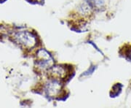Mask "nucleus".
I'll return each mask as SVG.
<instances>
[{"label":"nucleus","mask_w":131,"mask_h":108,"mask_svg":"<svg viewBox=\"0 0 131 108\" xmlns=\"http://www.w3.org/2000/svg\"><path fill=\"white\" fill-rule=\"evenodd\" d=\"M15 41L24 47H32L36 45V38L28 32H18L14 35Z\"/></svg>","instance_id":"1"},{"label":"nucleus","mask_w":131,"mask_h":108,"mask_svg":"<svg viewBox=\"0 0 131 108\" xmlns=\"http://www.w3.org/2000/svg\"><path fill=\"white\" fill-rule=\"evenodd\" d=\"M53 63L52 58L45 50H41L37 53L38 66L42 69H46L51 66Z\"/></svg>","instance_id":"2"},{"label":"nucleus","mask_w":131,"mask_h":108,"mask_svg":"<svg viewBox=\"0 0 131 108\" xmlns=\"http://www.w3.org/2000/svg\"><path fill=\"white\" fill-rule=\"evenodd\" d=\"M61 91V85L56 80H52L49 82L46 86L47 94L52 97L57 96Z\"/></svg>","instance_id":"3"},{"label":"nucleus","mask_w":131,"mask_h":108,"mask_svg":"<svg viewBox=\"0 0 131 108\" xmlns=\"http://www.w3.org/2000/svg\"><path fill=\"white\" fill-rule=\"evenodd\" d=\"M50 73L53 77H56V79H60L66 75V70L62 66H53L50 70Z\"/></svg>","instance_id":"4"}]
</instances>
